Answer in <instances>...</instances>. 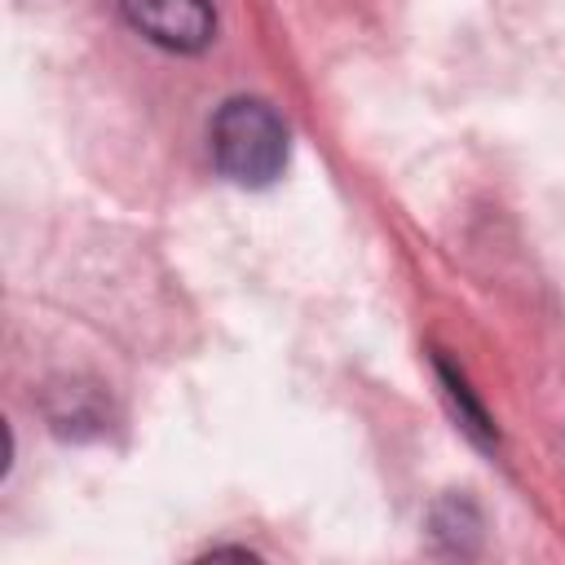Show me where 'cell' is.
Wrapping results in <instances>:
<instances>
[{
    "label": "cell",
    "mask_w": 565,
    "mask_h": 565,
    "mask_svg": "<svg viewBox=\"0 0 565 565\" xmlns=\"http://www.w3.org/2000/svg\"><path fill=\"white\" fill-rule=\"evenodd\" d=\"M212 154L234 185H269L287 163V124L260 97H230L212 119Z\"/></svg>",
    "instance_id": "1"
},
{
    "label": "cell",
    "mask_w": 565,
    "mask_h": 565,
    "mask_svg": "<svg viewBox=\"0 0 565 565\" xmlns=\"http://www.w3.org/2000/svg\"><path fill=\"white\" fill-rule=\"evenodd\" d=\"M124 18L159 49L199 53L216 35L212 0H119Z\"/></svg>",
    "instance_id": "2"
}]
</instances>
